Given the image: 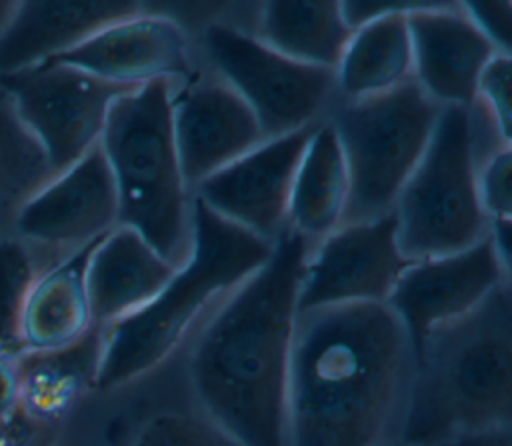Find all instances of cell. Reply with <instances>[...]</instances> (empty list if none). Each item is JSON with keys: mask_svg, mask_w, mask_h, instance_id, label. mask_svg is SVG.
I'll use <instances>...</instances> for the list:
<instances>
[{"mask_svg": "<svg viewBox=\"0 0 512 446\" xmlns=\"http://www.w3.org/2000/svg\"><path fill=\"white\" fill-rule=\"evenodd\" d=\"M310 242L286 230L270 258L188 342L192 408L244 446H286V392Z\"/></svg>", "mask_w": 512, "mask_h": 446, "instance_id": "cell-1", "label": "cell"}, {"mask_svg": "<svg viewBox=\"0 0 512 446\" xmlns=\"http://www.w3.org/2000/svg\"><path fill=\"white\" fill-rule=\"evenodd\" d=\"M412 370V342L384 302L300 314L286 392V446L400 442Z\"/></svg>", "mask_w": 512, "mask_h": 446, "instance_id": "cell-2", "label": "cell"}, {"mask_svg": "<svg viewBox=\"0 0 512 446\" xmlns=\"http://www.w3.org/2000/svg\"><path fill=\"white\" fill-rule=\"evenodd\" d=\"M270 254V242L220 218L192 196L188 256L152 302L104 326L96 390L128 388L160 370Z\"/></svg>", "mask_w": 512, "mask_h": 446, "instance_id": "cell-3", "label": "cell"}, {"mask_svg": "<svg viewBox=\"0 0 512 446\" xmlns=\"http://www.w3.org/2000/svg\"><path fill=\"white\" fill-rule=\"evenodd\" d=\"M512 424V292L498 286L476 310L414 350L400 442L436 446Z\"/></svg>", "mask_w": 512, "mask_h": 446, "instance_id": "cell-4", "label": "cell"}, {"mask_svg": "<svg viewBox=\"0 0 512 446\" xmlns=\"http://www.w3.org/2000/svg\"><path fill=\"white\" fill-rule=\"evenodd\" d=\"M174 90V82L154 80L120 94L98 146L116 186L118 226L136 230L180 266L190 248L192 198L174 142Z\"/></svg>", "mask_w": 512, "mask_h": 446, "instance_id": "cell-5", "label": "cell"}, {"mask_svg": "<svg viewBox=\"0 0 512 446\" xmlns=\"http://www.w3.org/2000/svg\"><path fill=\"white\" fill-rule=\"evenodd\" d=\"M478 166L470 108L440 106L430 142L392 210L398 246L408 260L452 254L490 236Z\"/></svg>", "mask_w": 512, "mask_h": 446, "instance_id": "cell-6", "label": "cell"}, {"mask_svg": "<svg viewBox=\"0 0 512 446\" xmlns=\"http://www.w3.org/2000/svg\"><path fill=\"white\" fill-rule=\"evenodd\" d=\"M438 112L440 106L414 80L338 108L330 124L350 178L344 224L392 214L430 142Z\"/></svg>", "mask_w": 512, "mask_h": 446, "instance_id": "cell-7", "label": "cell"}, {"mask_svg": "<svg viewBox=\"0 0 512 446\" xmlns=\"http://www.w3.org/2000/svg\"><path fill=\"white\" fill-rule=\"evenodd\" d=\"M202 46L222 82L250 106L266 138L316 124L336 88L334 70L292 60L230 24H208Z\"/></svg>", "mask_w": 512, "mask_h": 446, "instance_id": "cell-8", "label": "cell"}, {"mask_svg": "<svg viewBox=\"0 0 512 446\" xmlns=\"http://www.w3.org/2000/svg\"><path fill=\"white\" fill-rule=\"evenodd\" d=\"M0 86L54 174L98 146L112 102L132 90L52 60L0 76Z\"/></svg>", "mask_w": 512, "mask_h": 446, "instance_id": "cell-9", "label": "cell"}, {"mask_svg": "<svg viewBox=\"0 0 512 446\" xmlns=\"http://www.w3.org/2000/svg\"><path fill=\"white\" fill-rule=\"evenodd\" d=\"M410 264L398 246L394 214L342 224L310 246L298 312L386 302Z\"/></svg>", "mask_w": 512, "mask_h": 446, "instance_id": "cell-10", "label": "cell"}, {"mask_svg": "<svg viewBox=\"0 0 512 446\" xmlns=\"http://www.w3.org/2000/svg\"><path fill=\"white\" fill-rule=\"evenodd\" d=\"M118 226V198L100 146L48 180L18 212L14 236L50 266Z\"/></svg>", "mask_w": 512, "mask_h": 446, "instance_id": "cell-11", "label": "cell"}, {"mask_svg": "<svg viewBox=\"0 0 512 446\" xmlns=\"http://www.w3.org/2000/svg\"><path fill=\"white\" fill-rule=\"evenodd\" d=\"M504 282H510V266L486 236L470 248L412 262L384 304L416 350L434 330L476 310Z\"/></svg>", "mask_w": 512, "mask_h": 446, "instance_id": "cell-12", "label": "cell"}, {"mask_svg": "<svg viewBox=\"0 0 512 446\" xmlns=\"http://www.w3.org/2000/svg\"><path fill=\"white\" fill-rule=\"evenodd\" d=\"M316 124L266 138L194 188L220 218L274 244L288 230V204L296 168Z\"/></svg>", "mask_w": 512, "mask_h": 446, "instance_id": "cell-13", "label": "cell"}, {"mask_svg": "<svg viewBox=\"0 0 512 446\" xmlns=\"http://www.w3.org/2000/svg\"><path fill=\"white\" fill-rule=\"evenodd\" d=\"M412 80L438 106H466L478 80L500 54L468 18L462 4L422 2L408 12Z\"/></svg>", "mask_w": 512, "mask_h": 446, "instance_id": "cell-14", "label": "cell"}, {"mask_svg": "<svg viewBox=\"0 0 512 446\" xmlns=\"http://www.w3.org/2000/svg\"><path fill=\"white\" fill-rule=\"evenodd\" d=\"M172 130L188 188L266 140L250 106L222 80L176 88Z\"/></svg>", "mask_w": 512, "mask_h": 446, "instance_id": "cell-15", "label": "cell"}, {"mask_svg": "<svg viewBox=\"0 0 512 446\" xmlns=\"http://www.w3.org/2000/svg\"><path fill=\"white\" fill-rule=\"evenodd\" d=\"M50 60L130 88L154 80H186L192 74L188 40L180 24L144 12L104 26Z\"/></svg>", "mask_w": 512, "mask_h": 446, "instance_id": "cell-16", "label": "cell"}, {"mask_svg": "<svg viewBox=\"0 0 512 446\" xmlns=\"http://www.w3.org/2000/svg\"><path fill=\"white\" fill-rule=\"evenodd\" d=\"M140 12V2L126 0L16 2L12 18L0 34V76L56 58L104 26Z\"/></svg>", "mask_w": 512, "mask_h": 446, "instance_id": "cell-17", "label": "cell"}, {"mask_svg": "<svg viewBox=\"0 0 512 446\" xmlns=\"http://www.w3.org/2000/svg\"><path fill=\"white\" fill-rule=\"evenodd\" d=\"M150 242L128 226L102 236L86 264V290L94 326H110L152 302L176 272Z\"/></svg>", "mask_w": 512, "mask_h": 446, "instance_id": "cell-18", "label": "cell"}, {"mask_svg": "<svg viewBox=\"0 0 512 446\" xmlns=\"http://www.w3.org/2000/svg\"><path fill=\"white\" fill-rule=\"evenodd\" d=\"M104 328L92 326L80 340L54 350L18 352V414L54 434L74 408L96 390Z\"/></svg>", "mask_w": 512, "mask_h": 446, "instance_id": "cell-19", "label": "cell"}, {"mask_svg": "<svg viewBox=\"0 0 512 446\" xmlns=\"http://www.w3.org/2000/svg\"><path fill=\"white\" fill-rule=\"evenodd\" d=\"M96 242L64 256L38 276L20 320V352L64 348L94 326L86 264Z\"/></svg>", "mask_w": 512, "mask_h": 446, "instance_id": "cell-20", "label": "cell"}, {"mask_svg": "<svg viewBox=\"0 0 512 446\" xmlns=\"http://www.w3.org/2000/svg\"><path fill=\"white\" fill-rule=\"evenodd\" d=\"M350 178L338 136L330 122L316 124L294 174L288 228L318 242L344 224Z\"/></svg>", "mask_w": 512, "mask_h": 446, "instance_id": "cell-21", "label": "cell"}, {"mask_svg": "<svg viewBox=\"0 0 512 446\" xmlns=\"http://www.w3.org/2000/svg\"><path fill=\"white\" fill-rule=\"evenodd\" d=\"M414 8L374 18L352 30L334 68L336 88L346 100L376 96L412 80L408 12Z\"/></svg>", "mask_w": 512, "mask_h": 446, "instance_id": "cell-22", "label": "cell"}, {"mask_svg": "<svg viewBox=\"0 0 512 446\" xmlns=\"http://www.w3.org/2000/svg\"><path fill=\"white\" fill-rule=\"evenodd\" d=\"M352 30L340 2H266L258 20V40L280 54L334 70Z\"/></svg>", "mask_w": 512, "mask_h": 446, "instance_id": "cell-23", "label": "cell"}, {"mask_svg": "<svg viewBox=\"0 0 512 446\" xmlns=\"http://www.w3.org/2000/svg\"><path fill=\"white\" fill-rule=\"evenodd\" d=\"M56 174L0 86V236L14 234L22 206Z\"/></svg>", "mask_w": 512, "mask_h": 446, "instance_id": "cell-24", "label": "cell"}, {"mask_svg": "<svg viewBox=\"0 0 512 446\" xmlns=\"http://www.w3.org/2000/svg\"><path fill=\"white\" fill-rule=\"evenodd\" d=\"M50 264L18 236H0V354H18L28 294Z\"/></svg>", "mask_w": 512, "mask_h": 446, "instance_id": "cell-25", "label": "cell"}, {"mask_svg": "<svg viewBox=\"0 0 512 446\" xmlns=\"http://www.w3.org/2000/svg\"><path fill=\"white\" fill-rule=\"evenodd\" d=\"M128 446H244L196 408L158 410L134 428Z\"/></svg>", "mask_w": 512, "mask_h": 446, "instance_id": "cell-26", "label": "cell"}, {"mask_svg": "<svg viewBox=\"0 0 512 446\" xmlns=\"http://www.w3.org/2000/svg\"><path fill=\"white\" fill-rule=\"evenodd\" d=\"M510 76H512V60L508 54H496L488 66L484 68L474 108H480V120L490 128L494 140L510 148Z\"/></svg>", "mask_w": 512, "mask_h": 446, "instance_id": "cell-27", "label": "cell"}, {"mask_svg": "<svg viewBox=\"0 0 512 446\" xmlns=\"http://www.w3.org/2000/svg\"><path fill=\"white\" fill-rule=\"evenodd\" d=\"M512 150L500 148L478 166V196L492 224H512Z\"/></svg>", "mask_w": 512, "mask_h": 446, "instance_id": "cell-28", "label": "cell"}, {"mask_svg": "<svg viewBox=\"0 0 512 446\" xmlns=\"http://www.w3.org/2000/svg\"><path fill=\"white\" fill-rule=\"evenodd\" d=\"M464 12L500 54L510 56V2H462Z\"/></svg>", "mask_w": 512, "mask_h": 446, "instance_id": "cell-29", "label": "cell"}, {"mask_svg": "<svg viewBox=\"0 0 512 446\" xmlns=\"http://www.w3.org/2000/svg\"><path fill=\"white\" fill-rule=\"evenodd\" d=\"M20 406V376L16 354H0V426L18 414Z\"/></svg>", "mask_w": 512, "mask_h": 446, "instance_id": "cell-30", "label": "cell"}, {"mask_svg": "<svg viewBox=\"0 0 512 446\" xmlns=\"http://www.w3.org/2000/svg\"><path fill=\"white\" fill-rule=\"evenodd\" d=\"M436 446H512V424L458 434Z\"/></svg>", "mask_w": 512, "mask_h": 446, "instance_id": "cell-31", "label": "cell"}, {"mask_svg": "<svg viewBox=\"0 0 512 446\" xmlns=\"http://www.w3.org/2000/svg\"><path fill=\"white\" fill-rule=\"evenodd\" d=\"M16 10V0H0V34Z\"/></svg>", "mask_w": 512, "mask_h": 446, "instance_id": "cell-32", "label": "cell"}, {"mask_svg": "<svg viewBox=\"0 0 512 446\" xmlns=\"http://www.w3.org/2000/svg\"><path fill=\"white\" fill-rule=\"evenodd\" d=\"M386 446H414V444H406V442H392V444H386Z\"/></svg>", "mask_w": 512, "mask_h": 446, "instance_id": "cell-33", "label": "cell"}]
</instances>
